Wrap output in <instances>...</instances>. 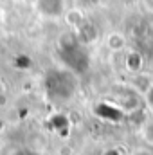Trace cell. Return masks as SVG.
Listing matches in <instances>:
<instances>
[{
	"instance_id": "cell-2",
	"label": "cell",
	"mask_w": 153,
	"mask_h": 155,
	"mask_svg": "<svg viewBox=\"0 0 153 155\" xmlns=\"http://www.w3.org/2000/svg\"><path fill=\"white\" fill-rule=\"evenodd\" d=\"M34 2L40 13L49 18L61 16L65 11V0H34Z\"/></svg>"
},
{
	"instance_id": "cell-3",
	"label": "cell",
	"mask_w": 153,
	"mask_h": 155,
	"mask_svg": "<svg viewBox=\"0 0 153 155\" xmlns=\"http://www.w3.org/2000/svg\"><path fill=\"white\" fill-rule=\"evenodd\" d=\"M148 99H150V103H153V85L150 87V90H148Z\"/></svg>"
},
{
	"instance_id": "cell-1",
	"label": "cell",
	"mask_w": 153,
	"mask_h": 155,
	"mask_svg": "<svg viewBox=\"0 0 153 155\" xmlns=\"http://www.w3.org/2000/svg\"><path fill=\"white\" fill-rule=\"evenodd\" d=\"M47 90L58 99H67L76 90V79L70 71H52L47 76Z\"/></svg>"
}]
</instances>
